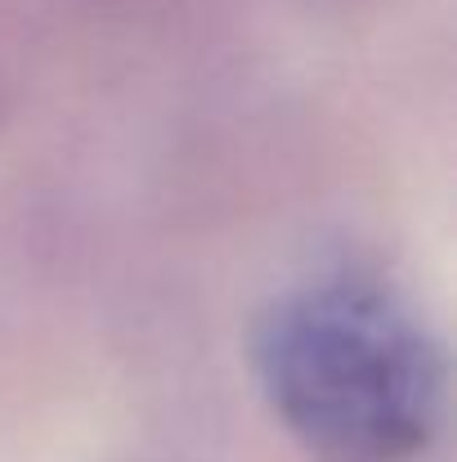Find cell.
Masks as SVG:
<instances>
[{"label": "cell", "mask_w": 457, "mask_h": 462, "mask_svg": "<svg viewBox=\"0 0 457 462\" xmlns=\"http://www.w3.org/2000/svg\"><path fill=\"white\" fill-rule=\"evenodd\" d=\"M256 373L279 418L341 458H408L444 418L435 337L354 279L279 297L256 328Z\"/></svg>", "instance_id": "1"}]
</instances>
